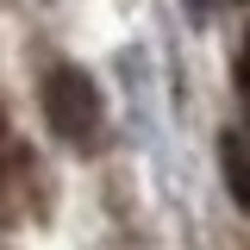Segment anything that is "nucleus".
<instances>
[{
	"mask_svg": "<svg viewBox=\"0 0 250 250\" xmlns=\"http://www.w3.org/2000/svg\"><path fill=\"white\" fill-rule=\"evenodd\" d=\"M38 106H44V125L62 150L94 156L106 144V100H100V82L82 62H50L44 82H38Z\"/></svg>",
	"mask_w": 250,
	"mask_h": 250,
	"instance_id": "obj_1",
	"label": "nucleus"
},
{
	"mask_svg": "<svg viewBox=\"0 0 250 250\" xmlns=\"http://www.w3.org/2000/svg\"><path fill=\"white\" fill-rule=\"evenodd\" d=\"M219 169H225L231 200L250 213V131H219Z\"/></svg>",
	"mask_w": 250,
	"mask_h": 250,
	"instance_id": "obj_2",
	"label": "nucleus"
},
{
	"mask_svg": "<svg viewBox=\"0 0 250 250\" xmlns=\"http://www.w3.org/2000/svg\"><path fill=\"white\" fill-rule=\"evenodd\" d=\"M13 219V131H6V113H0V225Z\"/></svg>",
	"mask_w": 250,
	"mask_h": 250,
	"instance_id": "obj_3",
	"label": "nucleus"
}]
</instances>
